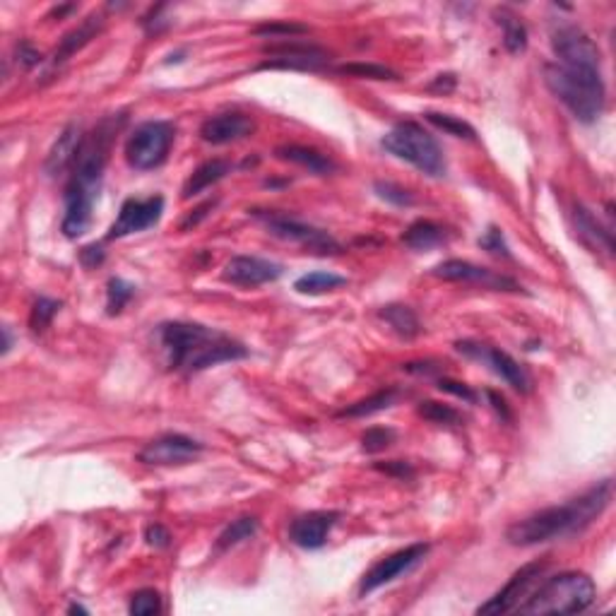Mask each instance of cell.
<instances>
[{
	"label": "cell",
	"instance_id": "6da1fadb",
	"mask_svg": "<svg viewBox=\"0 0 616 616\" xmlns=\"http://www.w3.org/2000/svg\"><path fill=\"white\" fill-rule=\"evenodd\" d=\"M124 124V118H106L102 121L99 128L84 135L80 152L73 169H70V181L65 185V195H63V205H65V214H63V233L68 239H77L83 236L89 229L92 222V210L99 198L104 181V169L109 162L111 140L116 135V131Z\"/></svg>",
	"mask_w": 616,
	"mask_h": 616
},
{
	"label": "cell",
	"instance_id": "7a4b0ae2",
	"mask_svg": "<svg viewBox=\"0 0 616 616\" xmlns=\"http://www.w3.org/2000/svg\"><path fill=\"white\" fill-rule=\"evenodd\" d=\"M157 340L166 354L169 369L181 373H198L210 366L246 359V344L222 330L200 323L169 321L157 328Z\"/></svg>",
	"mask_w": 616,
	"mask_h": 616
},
{
	"label": "cell",
	"instance_id": "3957f363",
	"mask_svg": "<svg viewBox=\"0 0 616 616\" xmlns=\"http://www.w3.org/2000/svg\"><path fill=\"white\" fill-rule=\"evenodd\" d=\"M610 501L611 480H604L585 493H581L578 499H571L569 503L541 508L537 513L513 522L506 530L508 544L534 547V544H544V541L561 540V537L581 532L602 515L604 508L610 506Z\"/></svg>",
	"mask_w": 616,
	"mask_h": 616
},
{
	"label": "cell",
	"instance_id": "277c9868",
	"mask_svg": "<svg viewBox=\"0 0 616 616\" xmlns=\"http://www.w3.org/2000/svg\"><path fill=\"white\" fill-rule=\"evenodd\" d=\"M544 83L549 92L569 106L581 124H595L602 116L607 89L600 68H575L561 63L544 65Z\"/></svg>",
	"mask_w": 616,
	"mask_h": 616
},
{
	"label": "cell",
	"instance_id": "5b68a950",
	"mask_svg": "<svg viewBox=\"0 0 616 616\" xmlns=\"http://www.w3.org/2000/svg\"><path fill=\"white\" fill-rule=\"evenodd\" d=\"M597 597V588L592 578L578 571L559 573L544 581L530 597L518 607V614L541 616V614H581L592 607Z\"/></svg>",
	"mask_w": 616,
	"mask_h": 616
},
{
	"label": "cell",
	"instance_id": "8992f818",
	"mask_svg": "<svg viewBox=\"0 0 616 616\" xmlns=\"http://www.w3.org/2000/svg\"><path fill=\"white\" fill-rule=\"evenodd\" d=\"M381 147H383L388 154H392V157L402 159V162L412 164L422 174H426V176L441 178L448 172L443 150H441V144L436 143V137L429 131H424L419 124H414V121L397 124L395 128L381 140Z\"/></svg>",
	"mask_w": 616,
	"mask_h": 616
},
{
	"label": "cell",
	"instance_id": "52a82bcc",
	"mask_svg": "<svg viewBox=\"0 0 616 616\" xmlns=\"http://www.w3.org/2000/svg\"><path fill=\"white\" fill-rule=\"evenodd\" d=\"M176 128L172 121H144L125 140V162L135 172H152L166 162Z\"/></svg>",
	"mask_w": 616,
	"mask_h": 616
},
{
	"label": "cell",
	"instance_id": "ba28073f",
	"mask_svg": "<svg viewBox=\"0 0 616 616\" xmlns=\"http://www.w3.org/2000/svg\"><path fill=\"white\" fill-rule=\"evenodd\" d=\"M251 214L258 222H263L273 236L289 241V243H299V246L308 248L313 253L335 255L343 251V246L337 243L333 233H328L325 229H318L313 224H306V222L296 220V217H289L284 213H273V210H253Z\"/></svg>",
	"mask_w": 616,
	"mask_h": 616
},
{
	"label": "cell",
	"instance_id": "9c48e42d",
	"mask_svg": "<svg viewBox=\"0 0 616 616\" xmlns=\"http://www.w3.org/2000/svg\"><path fill=\"white\" fill-rule=\"evenodd\" d=\"M263 54L267 58L258 65V70H308V73H318L330 63V54L325 48L306 42H292V39L267 44Z\"/></svg>",
	"mask_w": 616,
	"mask_h": 616
},
{
	"label": "cell",
	"instance_id": "30bf717a",
	"mask_svg": "<svg viewBox=\"0 0 616 616\" xmlns=\"http://www.w3.org/2000/svg\"><path fill=\"white\" fill-rule=\"evenodd\" d=\"M551 46L561 65L575 68H600V48L581 27L569 22H556L551 27Z\"/></svg>",
	"mask_w": 616,
	"mask_h": 616
},
{
	"label": "cell",
	"instance_id": "8fae6325",
	"mask_svg": "<svg viewBox=\"0 0 616 616\" xmlns=\"http://www.w3.org/2000/svg\"><path fill=\"white\" fill-rule=\"evenodd\" d=\"M455 350L460 352L467 359H474V362L486 363V366H492V371L496 376H501L506 381L515 392H521V395H528L530 392V381L528 371L522 369L521 363L515 362L513 356L508 354V352L493 350L489 344L482 343H472V340H465V343H455Z\"/></svg>",
	"mask_w": 616,
	"mask_h": 616
},
{
	"label": "cell",
	"instance_id": "7c38bea8",
	"mask_svg": "<svg viewBox=\"0 0 616 616\" xmlns=\"http://www.w3.org/2000/svg\"><path fill=\"white\" fill-rule=\"evenodd\" d=\"M429 544L424 541H417V544H410V547L400 549L395 554L385 556L378 563H373L369 569V573L363 575L362 582H359V595H371L373 590L383 588L388 582L397 581L400 575L410 573L414 566L424 561V556L429 554Z\"/></svg>",
	"mask_w": 616,
	"mask_h": 616
},
{
	"label": "cell",
	"instance_id": "4fadbf2b",
	"mask_svg": "<svg viewBox=\"0 0 616 616\" xmlns=\"http://www.w3.org/2000/svg\"><path fill=\"white\" fill-rule=\"evenodd\" d=\"M544 571H547V561H532L528 566H522L521 571H515L511 575V581L489 602L482 604L477 614H508V611H518V607L528 600L534 585L540 582Z\"/></svg>",
	"mask_w": 616,
	"mask_h": 616
},
{
	"label": "cell",
	"instance_id": "5bb4252c",
	"mask_svg": "<svg viewBox=\"0 0 616 616\" xmlns=\"http://www.w3.org/2000/svg\"><path fill=\"white\" fill-rule=\"evenodd\" d=\"M200 452H203L200 441L184 436V433H164L144 445L143 451L137 452V460L150 467H174L198 460Z\"/></svg>",
	"mask_w": 616,
	"mask_h": 616
},
{
	"label": "cell",
	"instance_id": "9a60e30c",
	"mask_svg": "<svg viewBox=\"0 0 616 616\" xmlns=\"http://www.w3.org/2000/svg\"><path fill=\"white\" fill-rule=\"evenodd\" d=\"M164 214V198L162 195H152L144 200H125L121 210H118L116 222L111 224L106 239H125L131 233L144 232L150 226L157 224Z\"/></svg>",
	"mask_w": 616,
	"mask_h": 616
},
{
	"label": "cell",
	"instance_id": "2e32d148",
	"mask_svg": "<svg viewBox=\"0 0 616 616\" xmlns=\"http://www.w3.org/2000/svg\"><path fill=\"white\" fill-rule=\"evenodd\" d=\"M433 277L445 282H467V284H482L486 289H496V292H521V284L506 274H499L489 270V267L474 265L470 261H443L432 270Z\"/></svg>",
	"mask_w": 616,
	"mask_h": 616
},
{
	"label": "cell",
	"instance_id": "e0dca14e",
	"mask_svg": "<svg viewBox=\"0 0 616 616\" xmlns=\"http://www.w3.org/2000/svg\"><path fill=\"white\" fill-rule=\"evenodd\" d=\"M284 267L280 263L255 258V255H233L222 270V280L236 287H261L267 282L280 280Z\"/></svg>",
	"mask_w": 616,
	"mask_h": 616
},
{
	"label": "cell",
	"instance_id": "ac0fdd59",
	"mask_svg": "<svg viewBox=\"0 0 616 616\" xmlns=\"http://www.w3.org/2000/svg\"><path fill=\"white\" fill-rule=\"evenodd\" d=\"M340 518L343 513H337V511H311V513L299 515L289 525V540L302 549H321Z\"/></svg>",
	"mask_w": 616,
	"mask_h": 616
},
{
	"label": "cell",
	"instance_id": "d6986e66",
	"mask_svg": "<svg viewBox=\"0 0 616 616\" xmlns=\"http://www.w3.org/2000/svg\"><path fill=\"white\" fill-rule=\"evenodd\" d=\"M255 121L246 114L239 111H226V114H217L203 121L200 125V137L210 144H229L243 137L253 135Z\"/></svg>",
	"mask_w": 616,
	"mask_h": 616
},
{
	"label": "cell",
	"instance_id": "ffe728a7",
	"mask_svg": "<svg viewBox=\"0 0 616 616\" xmlns=\"http://www.w3.org/2000/svg\"><path fill=\"white\" fill-rule=\"evenodd\" d=\"M83 140H84L83 128L77 124H70L68 128L58 135L54 147L48 150L46 162H44V172H46L48 176H61V174H65L68 169H73Z\"/></svg>",
	"mask_w": 616,
	"mask_h": 616
},
{
	"label": "cell",
	"instance_id": "44dd1931",
	"mask_svg": "<svg viewBox=\"0 0 616 616\" xmlns=\"http://www.w3.org/2000/svg\"><path fill=\"white\" fill-rule=\"evenodd\" d=\"M573 224L578 232V239L590 246L592 251H604L607 255L614 253V236L607 226L597 222V217L590 213L588 207L575 205L573 207Z\"/></svg>",
	"mask_w": 616,
	"mask_h": 616
},
{
	"label": "cell",
	"instance_id": "7402d4cb",
	"mask_svg": "<svg viewBox=\"0 0 616 616\" xmlns=\"http://www.w3.org/2000/svg\"><path fill=\"white\" fill-rule=\"evenodd\" d=\"M274 157L289 162V164L303 166L315 176H330V174L337 172V164L328 154H323L313 147H306V144H282L274 150Z\"/></svg>",
	"mask_w": 616,
	"mask_h": 616
},
{
	"label": "cell",
	"instance_id": "603a6c76",
	"mask_svg": "<svg viewBox=\"0 0 616 616\" xmlns=\"http://www.w3.org/2000/svg\"><path fill=\"white\" fill-rule=\"evenodd\" d=\"M102 15L92 13L89 17H84L80 25H77L73 32H68V35L63 36L61 44H58V48L54 51V58H51V68H55V65H61V63H65L70 58V55H75L80 48L87 46L92 39H94L99 32H102Z\"/></svg>",
	"mask_w": 616,
	"mask_h": 616
},
{
	"label": "cell",
	"instance_id": "cb8c5ba5",
	"mask_svg": "<svg viewBox=\"0 0 616 616\" xmlns=\"http://www.w3.org/2000/svg\"><path fill=\"white\" fill-rule=\"evenodd\" d=\"M451 239V233L443 224L432 220H417L410 224L402 233V243L412 251H429V248L443 246L445 241Z\"/></svg>",
	"mask_w": 616,
	"mask_h": 616
},
{
	"label": "cell",
	"instance_id": "d4e9b609",
	"mask_svg": "<svg viewBox=\"0 0 616 616\" xmlns=\"http://www.w3.org/2000/svg\"><path fill=\"white\" fill-rule=\"evenodd\" d=\"M229 172H232V164H229L226 159H210V162L200 164L198 169L188 176L181 195H184L185 200L193 198V195H198V193L207 191V188L217 184V181H222Z\"/></svg>",
	"mask_w": 616,
	"mask_h": 616
},
{
	"label": "cell",
	"instance_id": "484cf974",
	"mask_svg": "<svg viewBox=\"0 0 616 616\" xmlns=\"http://www.w3.org/2000/svg\"><path fill=\"white\" fill-rule=\"evenodd\" d=\"M493 20L503 29V46L508 54H522L528 48V27L522 25L518 15L511 13L508 7H496Z\"/></svg>",
	"mask_w": 616,
	"mask_h": 616
},
{
	"label": "cell",
	"instance_id": "4316f807",
	"mask_svg": "<svg viewBox=\"0 0 616 616\" xmlns=\"http://www.w3.org/2000/svg\"><path fill=\"white\" fill-rule=\"evenodd\" d=\"M378 318L388 323L397 335L404 337V340H414L422 333V323H419L417 313L410 306H404V303H388V306L378 311Z\"/></svg>",
	"mask_w": 616,
	"mask_h": 616
},
{
	"label": "cell",
	"instance_id": "83f0119b",
	"mask_svg": "<svg viewBox=\"0 0 616 616\" xmlns=\"http://www.w3.org/2000/svg\"><path fill=\"white\" fill-rule=\"evenodd\" d=\"M258 528H261V522L258 518H251V515H243V518H236L222 530V534L214 541V554H224L229 549L239 547L243 541L253 540L255 534H258Z\"/></svg>",
	"mask_w": 616,
	"mask_h": 616
},
{
	"label": "cell",
	"instance_id": "f1b7e54d",
	"mask_svg": "<svg viewBox=\"0 0 616 616\" xmlns=\"http://www.w3.org/2000/svg\"><path fill=\"white\" fill-rule=\"evenodd\" d=\"M397 397H400V391L397 388H385V391H378L373 395L363 397L359 402L347 404L344 410L337 412V417H350V419H362V417H371V414H378V412L391 410L392 404L397 402Z\"/></svg>",
	"mask_w": 616,
	"mask_h": 616
},
{
	"label": "cell",
	"instance_id": "f546056e",
	"mask_svg": "<svg viewBox=\"0 0 616 616\" xmlns=\"http://www.w3.org/2000/svg\"><path fill=\"white\" fill-rule=\"evenodd\" d=\"M347 284L344 277L335 273H325V270H315V273H308L303 277L294 282V289L299 294H325V292H333V289H340Z\"/></svg>",
	"mask_w": 616,
	"mask_h": 616
},
{
	"label": "cell",
	"instance_id": "4dcf8cb0",
	"mask_svg": "<svg viewBox=\"0 0 616 616\" xmlns=\"http://www.w3.org/2000/svg\"><path fill=\"white\" fill-rule=\"evenodd\" d=\"M419 417H424L426 422H432V424H441V426H462V414H460L455 407L445 402H436V400H424V402H419L417 407Z\"/></svg>",
	"mask_w": 616,
	"mask_h": 616
},
{
	"label": "cell",
	"instance_id": "1f68e13d",
	"mask_svg": "<svg viewBox=\"0 0 616 616\" xmlns=\"http://www.w3.org/2000/svg\"><path fill=\"white\" fill-rule=\"evenodd\" d=\"M424 118L433 128L448 133L452 137H462V140H477V131L472 125L462 121V118L452 116V114H439V111H426Z\"/></svg>",
	"mask_w": 616,
	"mask_h": 616
},
{
	"label": "cell",
	"instance_id": "d6a6232c",
	"mask_svg": "<svg viewBox=\"0 0 616 616\" xmlns=\"http://www.w3.org/2000/svg\"><path fill=\"white\" fill-rule=\"evenodd\" d=\"M133 296H135V284L121 280V277H111L106 282V313L118 315L128 306Z\"/></svg>",
	"mask_w": 616,
	"mask_h": 616
},
{
	"label": "cell",
	"instance_id": "836d02e7",
	"mask_svg": "<svg viewBox=\"0 0 616 616\" xmlns=\"http://www.w3.org/2000/svg\"><path fill=\"white\" fill-rule=\"evenodd\" d=\"M337 73L340 75L359 77V80H400L395 70L378 65V63H347V65H340Z\"/></svg>",
	"mask_w": 616,
	"mask_h": 616
},
{
	"label": "cell",
	"instance_id": "e575fe53",
	"mask_svg": "<svg viewBox=\"0 0 616 616\" xmlns=\"http://www.w3.org/2000/svg\"><path fill=\"white\" fill-rule=\"evenodd\" d=\"M397 433L392 432L391 426H371L362 433V451L369 452V455H376V452H383L385 448H391L395 443Z\"/></svg>",
	"mask_w": 616,
	"mask_h": 616
},
{
	"label": "cell",
	"instance_id": "d590c367",
	"mask_svg": "<svg viewBox=\"0 0 616 616\" xmlns=\"http://www.w3.org/2000/svg\"><path fill=\"white\" fill-rule=\"evenodd\" d=\"M162 610H164L162 595L152 588L137 590L135 595L131 597V604H128V611H131L133 616H154Z\"/></svg>",
	"mask_w": 616,
	"mask_h": 616
},
{
	"label": "cell",
	"instance_id": "8d00e7d4",
	"mask_svg": "<svg viewBox=\"0 0 616 616\" xmlns=\"http://www.w3.org/2000/svg\"><path fill=\"white\" fill-rule=\"evenodd\" d=\"M61 311V302L55 299H48V296H39L32 306V313H29V328L35 333H44V330L51 325L54 315Z\"/></svg>",
	"mask_w": 616,
	"mask_h": 616
},
{
	"label": "cell",
	"instance_id": "74e56055",
	"mask_svg": "<svg viewBox=\"0 0 616 616\" xmlns=\"http://www.w3.org/2000/svg\"><path fill=\"white\" fill-rule=\"evenodd\" d=\"M253 35L258 36H270V39H294L299 35H308L306 25H299V22H267L261 27L253 29Z\"/></svg>",
	"mask_w": 616,
	"mask_h": 616
},
{
	"label": "cell",
	"instance_id": "f35d334b",
	"mask_svg": "<svg viewBox=\"0 0 616 616\" xmlns=\"http://www.w3.org/2000/svg\"><path fill=\"white\" fill-rule=\"evenodd\" d=\"M373 191H376L378 198L385 200V203H391V205L395 207L414 205V195H412L407 188H402V185L392 184V181H376V184H373Z\"/></svg>",
	"mask_w": 616,
	"mask_h": 616
},
{
	"label": "cell",
	"instance_id": "ab89813d",
	"mask_svg": "<svg viewBox=\"0 0 616 616\" xmlns=\"http://www.w3.org/2000/svg\"><path fill=\"white\" fill-rule=\"evenodd\" d=\"M480 248L486 253L496 255V258H511V248L506 243V236L501 232L499 226H489L484 232V236L480 239Z\"/></svg>",
	"mask_w": 616,
	"mask_h": 616
},
{
	"label": "cell",
	"instance_id": "60d3db41",
	"mask_svg": "<svg viewBox=\"0 0 616 616\" xmlns=\"http://www.w3.org/2000/svg\"><path fill=\"white\" fill-rule=\"evenodd\" d=\"M436 385H439L441 392H448V395H452V397H460V400H465V402H470V404L477 402V392H474L470 385L460 383V381H452V378H439Z\"/></svg>",
	"mask_w": 616,
	"mask_h": 616
},
{
	"label": "cell",
	"instance_id": "b9f144b4",
	"mask_svg": "<svg viewBox=\"0 0 616 616\" xmlns=\"http://www.w3.org/2000/svg\"><path fill=\"white\" fill-rule=\"evenodd\" d=\"M378 472H385L395 477V480H412L414 477V467L407 460H391V462H376L373 465Z\"/></svg>",
	"mask_w": 616,
	"mask_h": 616
},
{
	"label": "cell",
	"instance_id": "7bdbcfd3",
	"mask_svg": "<svg viewBox=\"0 0 616 616\" xmlns=\"http://www.w3.org/2000/svg\"><path fill=\"white\" fill-rule=\"evenodd\" d=\"M144 541L154 549H166L172 544V532H169L164 525L154 522V525H150V528L144 530Z\"/></svg>",
	"mask_w": 616,
	"mask_h": 616
},
{
	"label": "cell",
	"instance_id": "ee69618b",
	"mask_svg": "<svg viewBox=\"0 0 616 616\" xmlns=\"http://www.w3.org/2000/svg\"><path fill=\"white\" fill-rule=\"evenodd\" d=\"M15 54H17V63H20L25 70H32L35 65H39V63H42V54H39V51H36V48L32 46L29 42L17 44Z\"/></svg>",
	"mask_w": 616,
	"mask_h": 616
},
{
	"label": "cell",
	"instance_id": "f6af8a7d",
	"mask_svg": "<svg viewBox=\"0 0 616 616\" xmlns=\"http://www.w3.org/2000/svg\"><path fill=\"white\" fill-rule=\"evenodd\" d=\"M104 258H106V253H104L102 243H89V246H84L83 251H80V263H83L87 270H94V267L102 265Z\"/></svg>",
	"mask_w": 616,
	"mask_h": 616
},
{
	"label": "cell",
	"instance_id": "bcb514c9",
	"mask_svg": "<svg viewBox=\"0 0 616 616\" xmlns=\"http://www.w3.org/2000/svg\"><path fill=\"white\" fill-rule=\"evenodd\" d=\"M455 87H458V77L452 75V73L436 75L432 83H429V92H439V94H451Z\"/></svg>",
	"mask_w": 616,
	"mask_h": 616
},
{
	"label": "cell",
	"instance_id": "7dc6e473",
	"mask_svg": "<svg viewBox=\"0 0 616 616\" xmlns=\"http://www.w3.org/2000/svg\"><path fill=\"white\" fill-rule=\"evenodd\" d=\"M214 205H217V200H210V203H205V205L195 207V210H193V213L188 214V217H185L184 222H181V232H188V229L198 224L200 220H205L207 213H210V210H213Z\"/></svg>",
	"mask_w": 616,
	"mask_h": 616
},
{
	"label": "cell",
	"instance_id": "c3c4849f",
	"mask_svg": "<svg viewBox=\"0 0 616 616\" xmlns=\"http://www.w3.org/2000/svg\"><path fill=\"white\" fill-rule=\"evenodd\" d=\"M486 397H489V402H492L493 410L499 412L503 422H511V419H513V414H511V407H508V402H506V397L499 395L496 391H486Z\"/></svg>",
	"mask_w": 616,
	"mask_h": 616
},
{
	"label": "cell",
	"instance_id": "681fc988",
	"mask_svg": "<svg viewBox=\"0 0 616 616\" xmlns=\"http://www.w3.org/2000/svg\"><path fill=\"white\" fill-rule=\"evenodd\" d=\"M402 371H407V373H419V376H422V373H432V371H441V366H432V362H410V363H404L402 366Z\"/></svg>",
	"mask_w": 616,
	"mask_h": 616
},
{
	"label": "cell",
	"instance_id": "f907efd6",
	"mask_svg": "<svg viewBox=\"0 0 616 616\" xmlns=\"http://www.w3.org/2000/svg\"><path fill=\"white\" fill-rule=\"evenodd\" d=\"M13 350V333H10V328H3V354H7V352Z\"/></svg>",
	"mask_w": 616,
	"mask_h": 616
},
{
	"label": "cell",
	"instance_id": "816d5d0a",
	"mask_svg": "<svg viewBox=\"0 0 616 616\" xmlns=\"http://www.w3.org/2000/svg\"><path fill=\"white\" fill-rule=\"evenodd\" d=\"M70 614H87V610L84 607H80V604H70Z\"/></svg>",
	"mask_w": 616,
	"mask_h": 616
}]
</instances>
